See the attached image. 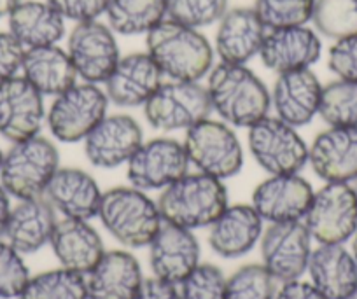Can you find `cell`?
I'll use <instances>...</instances> for the list:
<instances>
[{
  "label": "cell",
  "mask_w": 357,
  "mask_h": 299,
  "mask_svg": "<svg viewBox=\"0 0 357 299\" xmlns=\"http://www.w3.org/2000/svg\"><path fill=\"white\" fill-rule=\"evenodd\" d=\"M226 282L218 266L200 263L178 284V291L183 299H226Z\"/></svg>",
  "instance_id": "38"
},
{
  "label": "cell",
  "mask_w": 357,
  "mask_h": 299,
  "mask_svg": "<svg viewBox=\"0 0 357 299\" xmlns=\"http://www.w3.org/2000/svg\"><path fill=\"white\" fill-rule=\"evenodd\" d=\"M163 81V74L146 51L119 58L104 89L109 102L118 107H144Z\"/></svg>",
  "instance_id": "19"
},
{
  "label": "cell",
  "mask_w": 357,
  "mask_h": 299,
  "mask_svg": "<svg viewBox=\"0 0 357 299\" xmlns=\"http://www.w3.org/2000/svg\"><path fill=\"white\" fill-rule=\"evenodd\" d=\"M65 22H93L105 15L109 0H46Z\"/></svg>",
  "instance_id": "41"
},
{
  "label": "cell",
  "mask_w": 357,
  "mask_h": 299,
  "mask_svg": "<svg viewBox=\"0 0 357 299\" xmlns=\"http://www.w3.org/2000/svg\"><path fill=\"white\" fill-rule=\"evenodd\" d=\"M263 222L252 205H228V208L211 226L208 245L225 259L245 256L261 240Z\"/></svg>",
  "instance_id": "26"
},
{
  "label": "cell",
  "mask_w": 357,
  "mask_h": 299,
  "mask_svg": "<svg viewBox=\"0 0 357 299\" xmlns=\"http://www.w3.org/2000/svg\"><path fill=\"white\" fill-rule=\"evenodd\" d=\"M142 270L133 254L105 250L97 266L86 275L88 299H137L142 287Z\"/></svg>",
  "instance_id": "25"
},
{
  "label": "cell",
  "mask_w": 357,
  "mask_h": 299,
  "mask_svg": "<svg viewBox=\"0 0 357 299\" xmlns=\"http://www.w3.org/2000/svg\"><path fill=\"white\" fill-rule=\"evenodd\" d=\"M18 299H88L86 277L65 268L30 277Z\"/></svg>",
  "instance_id": "32"
},
{
  "label": "cell",
  "mask_w": 357,
  "mask_h": 299,
  "mask_svg": "<svg viewBox=\"0 0 357 299\" xmlns=\"http://www.w3.org/2000/svg\"><path fill=\"white\" fill-rule=\"evenodd\" d=\"M314 187L300 174L268 175L252 192V207L264 222L303 221Z\"/></svg>",
  "instance_id": "15"
},
{
  "label": "cell",
  "mask_w": 357,
  "mask_h": 299,
  "mask_svg": "<svg viewBox=\"0 0 357 299\" xmlns=\"http://www.w3.org/2000/svg\"><path fill=\"white\" fill-rule=\"evenodd\" d=\"M252 9L266 30L289 29L312 22L315 0H256Z\"/></svg>",
  "instance_id": "35"
},
{
  "label": "cell",
  "mask_w": 357,
  "mask_h": 299,
  "mask_svg": "<svg viewBox=\"0 0 357 299\" xmlns=\"http://www.w3.org/2000/svg\"><path fill=\"white\" fill-rule=\"evenodd\" d=\"M312 23L319 36L333 40L357 36V0H315Z\"/></svg>",
  "instance_id": "34"
},
{
  "label": "cell",
  "mask_w": 357,
  "mask_h": 299,
  "mask_svg": "<svg viewBox=\"0 0 357 299\" xmlns=\"http://www.w3.org/2000/svg\"><path fill=\"white\" fill-rule=\"evenodd\" d=\"M46 114L44 95L22 74L0 84V135L8 142L40 135Z\"/></svg>",
  "instance_id": "14"
},
{
  "label": "cell",
  "mask_w": 357,
  "mask_h": 299,
  "mask_svg": "<svg viewBox=\"0 0 357 299\" xmlns=\"http://www.w3.org/2000/svg\"><path fill=\"white\" fill-rule=\"evenodd\" d=\"M266 32L252 8L228 9L218 23L214 53L222 63L245 65L259 54Z\"/></svg>",
  "instance_id": "23"
},
{
  "label": "cell",
  "mask_w": 357,
  "mask_h": 299,
  "mask_svg": "<svg viewBox=\"0 0 357 299\" xmlns=\"http://www.w3.org/2000/svg\"><path fill=\"white\" fill-rule=\"evenodd\" d=\"M29 280L30 271L23 254L0 238V299H18Z\"/></svg>",
  "instance_id": "39"
},
{
  "label": "cell",
  "mask_w": 357,
  "mask_h": 299,
  "mask_svg": "<svg viewBox=\"0 0 357 299\" xmlns=\"http://www.w3.org/2000/svg\"><path fill=\"white\" fill-rule=\"evenodd\" d=\"M247 130L250 154L268 175L300 174L308 163V144L277 116L268 114Z\"/></svg>",
  "instance_id": "8"
},
{
  "label": "cell",
  "mask_w": 357,
  "mask_h": 299,
  "mask_svg": "<svg viewBox=\"0 0 357 299\" xmlns=\"http://www.w3.org/2000/svg\"><path fill=\"white\" fill-rule=\"evenodd\" d=\"M56 222V210L44 196L18 199L9 214L4 238L20 254H33L51 242Z\"/></svg>",
  "instance_id": "27"
},
{
  "label": "cell",
  "mask_w": 357,
  "mask_h": 299,
  "mask_svg": "<svg viewBox=\"0 0 357 299\" xmlns=\"http://www.w3.org/2000/svg\"><path fill=\"white\" fill-rule=\"evenodd\" d=\"M347 299H357V289H356V291H354L352 294H350L349 298H347Z\"/></svg>",
  "instance_id": "48"
},
{
  "label": "cell",
  "mask_w": 357,
  "mask_h": 299,
  "mask_svg": "<svg viewBox=\"0 0 357 299\" xmlns=\"http://www.w3.org/2000/svg\"><path fill=\"white\" fill-rule=\"evenodd\" d=\"M322 54V40L317 30L303 26L268 30L259 58L268 70L279 74L312 68Z\"/></svg>",
  "instance_id": "18"
},
{
  "label": "cell",
  "mask_w": 357,
  "mask_h": 299,
  "mask_svg": "<svg viewBox=\"0 0 357 299\" xmlns=\"http://www.w3.org/2000/svg\"><path fill=\"white\" fill-rule=\"evenodd\" d=\"M319 116L331 128L357 126V82L336 79L322 86Z\"/></svg>",
  "instance_id": "33"
},
{
  "label": "cell",
  "mask_w": 357,
  "mask_h": 299,
  "mask_svg": "<svg viewBox=\"0 0 357 299\" xmlns=\"http://www.w3.org/2000/svg\"><path fill=\"white\" fill-rule=\"evenodd\" d=\"M84 154L97 168L126 164L144 142L142 126L128 114L105 116L84 140Z\"/></svg>",
  "instance_id": "16"
},
{
  "label": "cell",
  "mask_w": 357,
  "mask_h": 299,
  "mask_svg": "<svg viewBox=\"0 0 357 299\" xmlns=\"http://www.w3.org/2000/svg\"><path fill=\"white\" fill-rule=\"evenodd\" d=\"M310 282L329 299H347L357 289V264L343 243H319L307 268Z\"/></svg>",
  "instance_id": "28"
},
{
  "label": "cell",
  "mask_w": 357,
  "mask_h": 299,
  "mask_svg": "<svg viewBox=\"0 0 357 299\" xmlns=\"http://www.w3.org/2000/svg\"><path fill=\"white\" fill-rule=\"evenodd\" d=\"M275 299H329L328 296L322 294L312 282H303L301 278L298 280L286 282L280 284L277 291Z\"/></svg>",
  "instance_id": "44"
},
{
  "label": "cell",
  "mask_w": 357,
  "mask_h": 299,
  "mask_svg": "<svg viewBox=\"0 0 357 299\" xmlns=\"http://www.w3.org/2000/svg\"><path fill=\"white\" fill-rule=\"evenodd\" d=\"M8 22L11 36L25 49L54 46L65 37V20L46 0H22Z\"/></svg>",
  "instance_id": "29"
},
{
  "label": "cell",
  "mask_w": 357,
  "mask_h": 299,
  "mask_svg": "<svg viewBox=\"0 0 357 299\" xmlns=\"http://www.w3.org/2000/svg\"><path fill=\"white\" fill-rule=\"evenodd\" d=\"M97 217L121 245L130 249L149 247L163 222L156 201L133 185L105 191Z\"/></svg>",
  "instance_id": "4"
},
{
  "label": "cell",
  "mask_w": 357,
  "mask_h": 299,
  "mask_svg": "<svg viewBox=\"0 0 357 299\" xmlns=\"http://www.w3.org/2000/svg\"><path fill=\"white\" fill-rule=\"evenodd\" d=\"M350 252H352L354 259H356V264H357V231L356 235L352 236V249H350Z\"/></svg>",
  "instance_id": "47"
},
{
  "label": "cell",
  "mask_w": 357,
  "mask_h": 299,
  "mask_svg": "<svg viewBox=\"0 0 357 299\" xmlns=\"http://www.w3.org/2000/svg\"><path fill=\"white\" fill-rule=\"evenodd\" d=\"M102 189L97 178L81 168H58L47 184L44 198L63 217L89 221L98 215Z\"/></svg>",
  "instance_id": "22"
},
{
  "label": "cell",
  "mask_w": 357,
  "mask_h": 299,
  "mask_svg": "<svg viewBox=\"0 0 357 299\" xmlns=\"http://www.w3.org/2000/svg\"><path fill=\"white\" fill-rule=\"evenodd\" d=\"M212 112L229 126L249 128L266 118L272 109V96L266 84L245 65L219 63L207 79Z\"/></svg>",
  "instance_id": "1"
},
{
  "label": "cell",
  "mask_w": 357,
  "mask_h": 299,
  "mask_svg": "<svg viewBox=\"0 0 357 299\" xmlns=\"http://www.w3.org/2000/svg\"><path fill=\"white\" fill-rule=\"evenodd\" d=\"M23 56L25 47L11 36V32H0V84L20 75Z\"/></svg>",
  "instance_id": "42"
},
{
  "label": "cell",
  "mask_w": 357,
  "mask_h": 299,
  "mask_svg": "<svg viewBox=\"0 0 357 299\" xmlns=\"http://www.w3.org/2000/svg\"><path fill=\"white\" fill-rule=\"evenodd\" d=\"M137 299H183L178 285L165 282L161 278H144Z\"/></svg>",
  "instance_id": "43"
},
{
  "label": "cell",
  "mask_w": 357,
  "mask_h": 299,
  "mask_svg": "<svg viewBox=\"0 0 357 299\" xmlns=\"http://www.w3.org/2000/svg\"><path fill=\"white\" fill-rule=\"evenodd\" d=\"M322 82L312 68L286 72L277 75L272 96V109L279 119L300 128L319 116Z\"/></svg>",
  "instance_id": "20"
},
{
  "label": "cell",
  "mask_w": 357,
  "mask_h": 299,
  "mask_svg": "<svg viewBox=\"0 0 357 299\" xmlns=\"http://www.w3.org/2000/svg\"><path fill=\"white\" fill-rule=\"evenodd\" d=\"M107 25L119 36H147L167 20V0H109Z\"/></svg>",
  "instance_id": "31"
},
{
  "label": "cell",
  "mask_w": 357,
  "mask_h": 299,
  "mask_svg": "<svg viewBox=\"0 0 357 299\" xmlns=\"http://www.w3.org/2000/svg\"><path fill=\"white\" fill-rule=\"evenodd\" d=\"M188 160L184 144L175 139L147 140L126 163V177L133 187L140 191H163L175 181L188 174Z\"/></svg>",
  "instance_id": "12"
},
{
  "label": "cell",
  "mask_w": 357,
  "mask_h": 299,
  "mask_svg": "<svg viewBox=\"0 0 357 299\" xmlns=\"http://www.w3.org/2000/svg\"><path fill=\"white\" fill-rule=\"evenodd\" d=\"M156 204L163 221L191 231L211 228L229 205L222 181L202 171H188L165 187Z\"/></svg>",
  "instance_id": "3"
},
{
  "label": "cell",
  "mask_w": 357,
  "mask_h": 299,
  "mask_svg": "<svg viewBox=\"0 0 357 299\" xmlns=\"http://www.w3.org/2000/svg\"><path fill=\"white\" fill-rule=\"evenodd\" d=\"M228 11V0H167V18L191 29H205Z\"/></svg>",
  "instance_id": "37"
},
{
  "label": "cell",
  "mask_w": 357,
  "mask_h": 299,
  "mask_svg": "<svg viewBox=\"0 0 357 299\" xmlns=\"http://www.w3.org/2000/svg\"><path fill=\"white\" fill-rule=\"evenodd\" d=\"M2 158H4V153L0 151V167H2Z\"/></svg>",
  "instance_id": "49"
},
{
  "label": "cell",
  "mask_w": 357,
  "mask_h": 299,
  "mask_svg": "<svg viewBox=\"0 0 357 299\" xmlns=\"http://www.w3.org/2000/svg\"><path fill=\"white\" fill-rule=\"evenodd\" d=\"M259 242L263 266L279 284L298 280L307 273L312 236L303 221L270 224Z\"/></svg>",
  "instance_id": "13"
},
{
  "label": "cell",
  "mask_w": 357,
  "mask_h": 299,
  "mask_svg": "<svg viewBox=\"0 0 357 299\" xmlns=\"http://www.w3.org/2000/svg\"><path fill=\"white\" fill-rule=\"evenodd\" d=\"M22 0H0V18L11 15L13 9L20 4Z\"/></svg>",
  "instance_id": "46"
},
{
  "label": "cell",
  "mask_w": 357,
  "mask_h": 299,
  "mask_svg": "<svg viewBox=\"0 0 357 299\" xmlns=\"http://www.w3.org/2000/svg\"><path fill=\"white\" fill-rule=\"evenodd\" d=\"M200 243L191 229L161 222L149 243V264L154 277L178 285L200 264Z\"/></svg>",
  "instance_id": "17"
},
{
  "label": "cell",
  "mask_w": 357,
  "mask_h": 299,
  "mask_svg": "<svg viewBox=\"0 0 357 299\" xmlns=\"http://www.w3.org/2000/svg\"><path fill=\"white\" fill-rule=\"evenodd\" d=\"M277 280L263 264L238 268L226 282V299H275Z\"/></svg>",
  "instance_id": "36"
},
{
  "label": "cell",
  "mask_w": 357,
  "mask_h": 299,
  "mask_svg": "<svg viewBox=\"0 0 357 299\" xmlns=\"http://www.w3.org/2000/svg\"><path fill=\"white\" fill-rule=\"evenodd\" d=\"M67 53L77 77L91 84H104L121 58L116 33L98 20L75 23L67 37Z\"/></svg>",
  "instance_id": "11"
},
{
  "label": "cell",
  "mask_w": 357,
  "mask_h": 299,
  "mask_svg": "<svg viewBox=\"0 0 357 299\" xmlns=\"http://www.w3.org/2000/svg\"><path fill=\"white\" fill-rule=\"evenodd\" d=\"M354 189H356V194H357V181L354 182Z\"/></svg>",
  "instance_id": "50"
},
{
  "label": "cell",
  "mask_w": 357,
  "mask_h": 299,
  "mask_svg": "<svg viewBox=\"0 0 357 299\" xmlns=\"http://www.w3.org/2000/svg\"><path fill=\"white\" fill-rule=\"evenodd\" d=\"M22 75L44 96H58L79 79L67 49L58 44L25 49Z\"/></svg>",
  "instance_id": "30"
},
{
  "label": "cell",
  "mask_w": 357,
  "mask_h": 299,
  "mask_svg": "<svg viewBox=\"0 0 357 299\" xmlns=\"http://www.w3.org/2000/svg\"><path fill=\"white\" fill-rule=\"evenodd\" d=\"M212 114L208 93L200 82L163 81L144 104V116L154 130L188 132Z\"/></svg>",
  "instance_id": "7"
},
{
  "label": "cell",
  "mask_w": 357,
  "mask_h": 299,
  "mask_svg": "<svg viewBox=\"0 0 357 299\" xmlns=\"http://www.w3.org/2000/svg\"><path fill=\"white\" fill-rule=\"evenodd\" d=\"M146 47L168 81L200 82L214 67V47L207 37L168 18L147 33Z\"/></svg>",
  "instance_id": "2"
},
{
  "label": "cell",
  "mask_w": 357,
  "mask_h": 299,
  "mask_svg": "<svg viewBox=\"0 0 357 299\" xmlns=\"http://www.w3.org/2000/svg\"><path fill=\"white\" fill-rule=\"evenodd\" d=\"M308 163L324 182L357 181V126L324 130L308 146Z\"/></svg>",
  "instance_id": "21"
},
{
  "label": "cell",
  "mask_w": 357,
  "mask_h": 299,
  "mask_svg": "<svg viewBox=\"0 0 357 299\" xmlns=\"http://www.w3.org/2000/svg\"><path fill=\"white\" fill-rule=\"evenodd\" d=\"M11 196L6 191L2 185H0V238H4L6 226H8L9 214H11Z\"/></svg>",
  "instance_id": "45"
},
{
  "label": "cell",
  "mask_w": 357,
  "mask_h": 299,
  "mask_svg": "<svg viewBox=\"0 0 357 299\" xmlns=\"http://www.w3.org/2000/svg\"><path fill=\"white\" fill-rule=\"evenodd\" d=\"M328 67L336 79L357 82V36L335 40L329 47Z\"/></svg>",
  "instance_id": "40"
},
{
  "label": "cell",
  "mask_w": 357,
  "mask_h": 299,
  "mask_svg": "<svg viewBox=\"0 0 357 299\" xmlns=\"http://www.w3.org/2000/svg\"><path fill=\"white\" fill-rule=\"evenodd\" d=\"M50 245L61 268L84 277L105 254L98 231L82 219L63 217L58 221Z\"/></svg>",
  "instance_id": "24"
},
{
  "label": "cell",
  "mask_w": 357,
  "mask_h": 299,
  "mask_svg": "<svg viewBox=\"0 0 357 299\" xmlns=\"http://www.w3.org/2000/svg\"><path fill=\"white\" fill-rule=\"evenodd\" d=\"M109 104L104 88L84 81L75 82L67 91L54 96L46 114L47 128L60 142H82L107 116Z\"/></svg>",
  "instance_id": "6"
},
{
  "label": "cell",
  "mask_w": 357,
  "mask_h": 299,
  "mask_svg": "<svg viewBox=\"0 0 357 299\" xmlns=\"http://www.w3.org/2000/svg\"><path fill=\"white\" fill-rule=\"evenodd\" d=\"M183 144L190 164L202 174L225 181L242 170L243 147L225 121L204 119L188 130Z\"/></svg>",
  "instance_id": "9"
},
{
  "label": "cell",
  "mask_w": 357,
  "mask_h": 299,
  "mask_svg": "<svg viewBox=\"0 0 357 299\" xmlns=\"http://www.w3.org/2000/svg\"><path fill=\"white\" fill-rule=\"evenodd\" d=\"M60 168V153L46 137L11 144L2 158L0 185L16 199L40 198Z\"/></svg>",
  "instance_id": "5"
},
{
  "label": "cell",
  "mask_w": 357,
  "mask_h": 299,
  "mask_svg": "<svg viewBox=\"0 0 357 299\" xmlns=\"http://www.w3.org/2000/svg\"><path fill=\"white\" fill-rule=\"evenodd\" d=\"M312 240L317 243H345L357 231V194L345 182H326L314 192L303 217Z\"/></svg>",
  "instance_id": "10"
}]
</instances>
